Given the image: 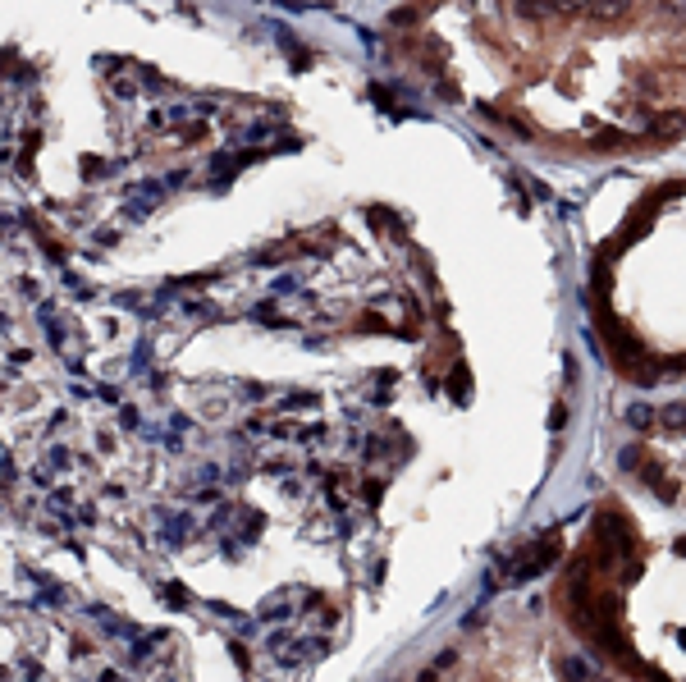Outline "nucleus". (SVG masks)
<instances>
[{
    "instance_id": "1",
    "label": "nucleus",
    "mask_w": 686,
    "mask_h": 682,
    "mask_svg": "<svg viewBox=\"0 0 686 682\" xmlns=\"http://www.w3.org/2000/svg\"><path fill=\"white\" fill-rule=\"evenodd\" d=\"M554 559H558V536L549 531V536L531 540V545H526V550L508 563V582H531V577H540V572H545Z\"/></svg>"
},
{
    "instance_id": "5",
    "label": "nucleus",
    "mask_w": 686,
    "mask_h": 682,
    "mask_svg": "<svg viewBox=\"0 0 686 682\" xmlns=\"http://www.w3.org/2000/svg\"><path fill=\"white\" fill-rule=\"evenodd\" d=\"M627 421H632L636 430H645V426H650V421H654V412H650V407H645V403H636V407H627Z\"/></svg>"
},
{
    "instance_id": "8",
    "label": "nucleus",
    "mask_w": 686,
    "mask_h": 682,
    "mask_svg": "<svg viewBox=\"0 0 686 682\" xmlns=\"http://www.w3.org/2000/svg\"><path fill=\"white\" fill-rule=\"evenodd\" d=\"M604 682H609V678H604Z\"/></svg>"
},
{
    "instance_id": "4",
    "label": "nucleus",
    "mask_w": 686,
    "mask_h": 682,
    "mask_svg": "<svg viewBox=\"0 0 686 682\" xmlns=\"http://www.w3.org/2000/svg\"><path fill=\"white\" fill-rule=\"evenodd\" d=\"M654 417H664V426L682 430L686 426V403H673V407H664V412H654Z\"/></svg>"
},
{
    "instance_id": "3",
    "label": "nucleus",
    "mask_w": 686,
    "mask_h": 682,
    "mask_svg": "<svg viewBox=\"0 0 686 682\" xmlns=\"http://www.w3.org/2000/svg\"><path fill=\"white\" fill-rule=\"evenodd\" d=\"M563 678H567V682H590L595 673H590L586 660H563Z\"/></svg>"
},
{
    "instance_id": "2",
    "label": "nucleus",
    "mask_w": 686,
    "mask_h": 682,
    "mask_svg": "<svg viewBox=\"0 0 686 682\" xmlns=\"http://www.w3.org/2000/svg\"><path fill=\"white\" fill-rule=\"evenodd\" d=\"M595 545L604 559H622V554L632 550V531H627V522L618 513H599L595 517Z\"/></svg>"
},
{
    "instance_id": "7",
    "label": "nucleus",
    "mask_w": 686,
    "mask_h": 682,
    "mask_svg": "<svg viewBox=\"0 0 686 682\" xmlns=\"http://www.w3.org/2000/svg\"><path fill=\"white\" fill-rule=\"evenodd\" d=\"M549 426H554V430H563V426H567V407H563V403L549 412Z\"/></svg>"
},
{
    "instance_id": "6",
    "label": "nucleus",
    "mask_w": 686,
    "mask_h": 682,
    "mask_svg": "<svg viewBox=\"0 0 686 682\" xmlns=\"http://www.w3.org/2000/svg\"><path fill=\"white\" fill-rule=\"evenodd\" d=\"M618 462H622V472H636V467H641V449H636V444H632V449H622Z\"/></svg>"
}]
</instances>
